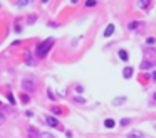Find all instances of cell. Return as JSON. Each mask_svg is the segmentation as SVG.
Returning <instances> with one entry per match:
<instances>
[{
    "label": "cell",
    "instance_id": "cell-1",
    "mask_svg": "<svg viewBox=\"0 0 156 138\" xmlns=\"http://www.w3.org/2000/svg\"><path fill=\"white\" fill-rule=\"evenodd\" d=\"M52 44H54V39H52V37H49V39H45L44 42H41V44L37 46V56H39V57H45L47 52L50 51V47H52Z\"/></svg>",
    "mask_w": 156,
    "mask_h": 138
},
{
    "label": "cell",
    "instance_id": "cell-2",
    "mask_svg": "<svg viewBox=\"0 0 156 138\" xmlns=\"http://www.w3.org/2000/svg\"><path fill=\"white\" fill-rule=\"evenodd\" d=\"M128 29L129 30H134V32H143L144 30V24L143 22H129L128 24Z\"/></svg>",
    "mask_w": 156,
    "mask_h": 138
},
{
    "label": "cell",
    "instance_id": "cell-3",
    "mask_svg": "<svg viewBox=\"0 0 156 138\" xmlns=\"http://www.w3.org/2000/svg\"><path fill=\"white\" fill-rule=\"evenodd\" d=\"M41 137V131L37 130L35 126H29L27 128V138H39Z\"/></svg>",
    "mask_w": 156,
    "mask_h": 138
},
{
    "label": "cell",
    "instance_id": "cell-4",
    "mask_svg": "<svg viewBox=\"0 0 156 138\" xmlns=\"http://www.w3.org/2000/svg\"><path fill=\"white\" fill-rule=\"evenodd\" d=\"M22 86H24L25 89H29V91L35 89V83L32 81V79H24V81H22Z\"/></svg>",
    "mask_w": 156,
    "mask_h": 138
},
{
    "label": "cell",
    "instance_id": "cell-5",
    "mask_svg": "<svg viewBox=\"0 0 156 138\" xmlns=\"http://www.w3.org/2000/svg\"><path fill=\"white\" fill-rule=\"evenodd\" d=\"M128 138H144V133L139 130H133L128 133Z\"/></svg>",
    "mask_w": 156,
    "mask_h": 138
},
{
    "label": "cell",
    "instance_id": "cell-6",
    "mask_svg": "<svg viewBox=\"0 0 156 138\" xmlns=\"http://www.w3.org/2000/svg\"><path fill=\"white\" fill-rule=\"evenodd\" d=\"M45 121H47V123L50 125V126H55V128H62L61 123H59V121H57V120H55L54 116H47V118H45Z\"/></svg>",
    "mask_w": 156,
    "mask_h": 138
},
{
    "label": "cell",
    "instance_id": "cell-7",
    "mask_svg": "<svg viewBox=\"0 0 156 138\" xmlns=\"http://www.w3.org/2000/svg\"><path fill=\"white\" fill-rule=\"evenodd\" d=\"M113 34H114V24H109L104 30V37H111Z\"/></svg>",
    "mask_w": 156,
    "mask_h": 138
},
{
    "label": "cell",
    "instance_id": "cell-8",
    "mask_svg": "<svg viewBox=\"0 0 156 138\" xmlns=\"http://www.w3.org/2000/svg\"><path fill=\"white\" fill-rule=\"evenodd\" d=\"M133 73H134V71H133V68H124V69H122V76L126 77V79L133 77Z\"/></svg>",
    "mask_w": 156,
    "mask_h": 138
},
{
    "label": "cell",
    "instance_id": "cell-9",
    "mask_svg": "<svg viewBox=\"0 0 156 138\" xmlns=\"http://www.w3.org/2000/svg\"><path fill=\"white\" fill-rule=\"evenodd\" d=\"M153 64H156V61L155 62H151V61H143L141 62V69H149Z\"/></svg>",
    "mask_w": 156,
    "mask_h": 138
},
{
    "label": "cell",
    "instance_id": "cell-10",
    "mask_svg": "<svg viewBox=\"0 0 156 138\" xmlns=\"http://www.w3.org/2000/svg\"><path fill=\"white\" fill-rule=\"evenodd\" d=\"M149 4H151V0H139V7L141 8H148Z\"/></svg>",
    "mask_w": 156,
    "mask_h": 138
},
{
    "label": "cell",
    "instance_id": "cell-11",
    "mask_svg": "<svg viewBox=\"0 0 156 138\" xmlns=\"http://www.w3.org/2000/svg\"><path fill=\"white\" fill-rule=\"evenodd\" d=\"M114 120H111V118H108L106 121H104V126H108V128H114Z\"/></svg>",
    "mask_w": 156,
    "mask_h": 138
},
{
    "label": "cell",
    "instance_id": "cell-12",
    "mask_svg": "<svg viewBox=\"0 0 156 138\" xmlns=\"http://www.w3.org/2000/svg\"><path fill=\"white\" fill-rule=\"evenodd\" d=\"M119 57H121V61H128V52L126 51H119Z\"/></svg>",
    "mask_w": 156,
    "mask_h": 138
},
{
    "label": "cell",
    "instance_id": "cell-13",
    "mask_svg": "<svg viewBox=\"0 0 156 138\" xmlns=\"http://www.w3.org/2000/svg\"><path fill=\"white\" fill-rule=\"evenodd\" d=\"M25 62H27L29 66H32V64H34V61H32V57H30V54H29V52H27V56H25Z\"/></svg>",
    "mask_w": 156,
    "mask_h": 138
},
{
    "label": "cell",
    "instance_id": "cell-14",
    "mask_svg": "<svg viewBox=\"0 0 156 138\" xmlns=\"http://www.w3.org/2000/svg\"><path fill=\"white\" fill-rule=\"evenodd\" d=\"M20 99H22V103H29V101H30V98H29L27 94H22Z\"/></svg>",
    "mask_w": 156,
    "mask_h": 138
},
{
    "label": "cell",
    "instance_id": "cell-15",
    "mask_svg": "<svg viewBox=\"0 0 156 138\" xmlns=\"http://www.w3.org/2000/svg\"><path fill=\"white\" fill-rule=\"evenodd\" d=\"M27 4H29V0H19V2H17L19 7H24V5H27Z\"/></svg>",
    "mask_w": 156,
    "mask_h": 138
},
{
    "label": "cell",
    "instance_id": "cell-16",
    "mask_svg": "<svg viewBox=\"0 0 156 138\" xmlns=\"http://www.w3.org/2000/svg\"><path fill=\"white\" fill-rule=\"evenodd\" d=\"M86 5H87V7H94V5H96V0H87V2H86Z\"/></svg>",
    "mask_w": 156,
    "mask_h": 138
},
{
    "label": "cell",
    "instance_id": "cell-17",
    "mask_svg": "<svg viewBox=\"0 0 156 138\" xmlns=\"http://www.w3.org/2000/svg\"><path fill=\"white\" fill-rule=\"evenodd\" d=\"M39 138H54V137H52L50 133H41V137Z\"/></svg>",
    "mask_w": 156,
    "mask_h": 138
},
{
    "label": "cell",
    "instance_id": "cell-18",
    "mask_svg": "<svg viewBox=\"0 0 156 138\" xmlns=\"http://www.w3.org/2000/svg\"><path fill=\"white\" fill-rule=\"evenodd\" d=\"M155 37H148V41H146V44H149V46H153V44H155Z\"/></svg>",
    "mask_w": 156,
    "mask_h": 138
},
{
    "label": "cell",
    "instance_id": "cell-19",
    "mask_svg": "<svg viewBox=\"0 0 156 138\" xmlns=\"http://www.w3.org/2000/svg\"><path fill=\"white\" fill-rule=\"evenodd\" d=\"M131 123V120L129 118H124V120H121V125H129Z\"/></svg>",
    "mask_w": 156,
    "mask_h": 138
},
{
    "label": "cell",
    "instance_id": "cell-20",
    "mask_svg": "<svg viewBox=\"0 0 156 138\" xmlns=\"http://www.w3.org/2000/svg\"><path fill=\"white\" fill-rule=\"evenodd\" d=\"M124 99H126V98H118V99H116V101H114V104H119V103H124Z\"/></svg>",
    "mask_w": 156,
    "mask_h": 138
},
{
    "label": "cell",
    "instance_id": "cell-21",
    "mask_svg": "<svg viewBox=\"0 0 156 138\" xmlns=\"http://www.w3.org/2000/svg\"><path fill=\"white\" fill-rule=\"evenodd\" d=\"M76 103H84V98H79V96H76Z\"/></svg>",
    "mask_w": 156,
    "mask_h": 138
},
{
    "label": "cell",
    "instance_id": "cell-22",
    "mask_svg": "<svg viewBox=\"0 0 156 138\" xmlns=\"http://www.w3.org/2000/svg\"><path fill=\"white\" fill-rule=\"evenodd\" d=\"M35 22V15H30V17H29V24H34Z\"/></svg>",
    "mask_w": 156,
    "mask_h": 138
},
{
    "label": "cell",
    "instance_id": "cell-23",
    "mask_svg": "<svg viewBox=\"0 0 156 138\" xmlns=\"http://www.w3.org/2000/svg\"><path fill=\"white\" fill-rule=\"evenodd\" d=\"M3 121H5V116H3V115H2V113H0V125L3 123Z\"/></svg>",
    "mask_w": 156,
    "mask_h": 138
},
{
    "label": "cell",
    "instance_id": "cell-24",
    "mask_svg": "<svg viewBox=\"0 0 156 138\" xmlns=\"http://www.w3.org/2000/svg\"><path fill=\"white\" fill-rule=\"evenodd\" d=\"M151 77H153V79L156 81V71H153V74H151Z\"/></svg>",
    "mask_w": 156,
    "mask_h": 138
},
{
    "label": "cell",
    "instance_id": "cell-25",
    "mask_svg": "<svg viewBox=\"0 0 156 138\" xmlns=\"http://www.w3.org/2000/svg\"><path fill=\"white\" fill-rule=\"evenodd\" d=\"M155 99H156V94H155Z\"/></svg>",
    "mask_w": 156,
    "mask_h": 138
}]
</instances>
